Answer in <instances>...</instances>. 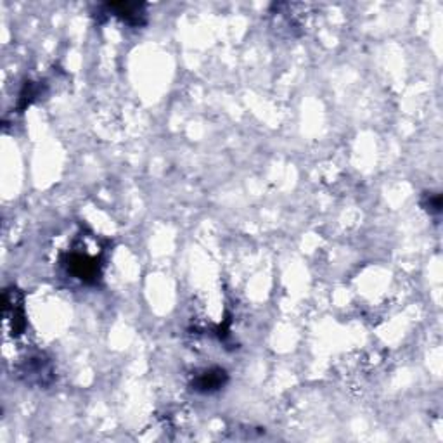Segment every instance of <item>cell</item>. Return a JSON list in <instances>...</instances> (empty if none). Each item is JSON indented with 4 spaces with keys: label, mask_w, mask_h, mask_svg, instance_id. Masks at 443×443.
<instances>
[{
    "label": "cell",
    "mask_w": 443,
    "mask_h": 443,
    "mask_svg": "<svg viewBox=\"0 0 443 443\" xmlns=\"http://www.w3.org/2000/svg\"><path fill=\"white\" fill-rule=\"evenodd\" d=\"M225 383H227V372L224 369H210V371H204L203 374L196 377L192 387H194L196 392L211 393L220 389Z\"/></svg>",
    "instance_id": "obj_3"
},
{
    "label": "cell",
    "mask_w": 443,
    "mask_h": 443,
    "mask_svg": "<svg viewBox=\"0 0 443 443\" xmlns=\"http://www.w3.org/2000/svg\"><path fill=\"white\" fill-rule=\"evenodd\" d=\"M66 267L69 274H73L76 279H80L81 282H87V284L96 282L101 274L99 262H97V258L90 257L89 253H71L66 260Z\"/></svg>",
    "instance_id": "obj_1"
},
{
    "label": "cell",
    "mask_w": 443,
    "mask_h": 443,
    "mask_svg": "<svg viewBox=\"0 0 443 443\" xmlns=\"http://www.w3.org/2000/svg\"><path fill=\"white\" fill-rule=\"evenodd\" d=\"M106 9L123 19L126 24H132V26H142L146 23L144 6L142 4H108Z\"/></svg>",
    "instance_id": "obj_2"
}]
</instances>
